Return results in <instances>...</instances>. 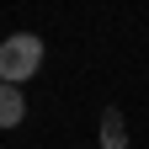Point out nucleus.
<instances>
[{
    "mask_svg": "<svg viewBox=\"0 0 149 149\" xmlns=\"http://www.w3.org/2000/svg\"><path fill=\"white\" fill-rule=\"evenodd\" d=\"M43 69V37L37 32H11L0 43V85H27Z\"/></svg>",
    "mask_w": 149,
    "mask_h": 149,
    "instance_id": "obj_1",
    "label": "nucleus"
},
{
    "mask_svg": "<svg viewBox=\"0 0 149 149\" xmlns=\"http://www.w3.org/2000/svg\"><path fill=\"white\" fill-rule=\"evenodd\" d=\"M22 117H27L22 85H0V128H22Z\"/></svg>",
    "mask_w": 149,
    "mask_h": 149,
    "instance_id": "obj_2",
    "label": "nucleus"
},
{
    "mask_svg": "<svg viewBox=\"0 0 149 149\" xmlns=\"http://www.w3.org/2000/svg\"><path fill=\"white\" fill-rule=\"evenodd\" d=\"M101 149H128V123H123L117 107L101 112Z\"/></svg>",
    "mask_w": 149,
    "mask_h": 149,
    "instance_id": "obj_3",
    "label": "nucleus"
}]
</instances>
